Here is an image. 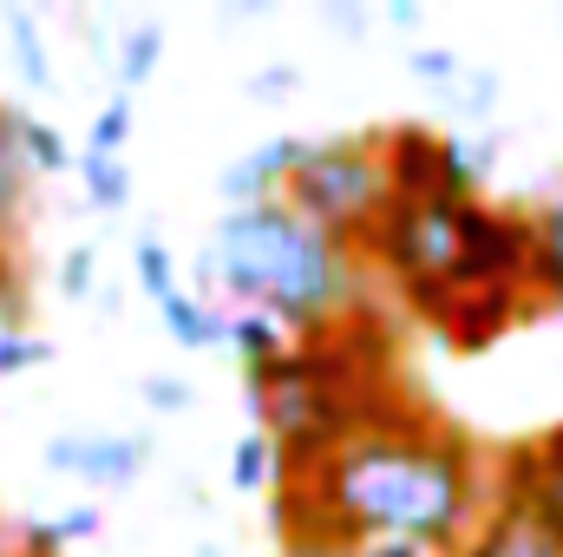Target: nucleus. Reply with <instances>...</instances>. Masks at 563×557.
Wrapping results in <instances>:
<instances>
[{"mask_svg": "<svg viewBox=\"0 0 563 557\" xmlns=\"http://www.w3.org/2000/svg\"><path fill=\"white\" fill-rule=\"evenodd\" d=\"M139 394H144V407H151V414H184V407L197 401V394H190V381H170V374H151Z\"/></svg>", "mask_w": 563, "mask_h": 557, "instance_id": "nucleus-26", "label": "nucleus"}, {"mask_svg": "<svg viewBox=\"0 0 563 557\" xmlns=\"http://www.w3.org/2000/svg\"><path fill=\"white\" fill-rule=\"evenodd\" d=\"M132 276L151 302H164V295H177L184 282H177V256H170V243L164 237H139L132 243Z\"/></svg>", "mask_w": 563, "mask_h": 557, "instance_id": "nucleus-20", "label": "nucleus"}, {"mask_svg": "<svg viewBox=\"0 0 563 557\" xmlns=\"http://www.w3.org/2000/svg\"><path fill=\"white\" fill-rule=\"evenodd\" d=\"M276 557H439L426 545H334V538H276Z\"/></svg>", "mask_w": 563, "mask_h": 557, "instance_id": "nucleus-22", "label": "nucleus"}, {"mask_svg": "<svg viewBox=\"0 0 563 557\" xmlns=\"http://www.w3.org/2000/svg\"><path fill=\"white\" fill-rule=\"evenodd\" d=\"M26 157H20V112L0 106V250H13L20 217H26Z\"/></svg>", "mask_w": 563, "mask_h": 557, "instance_id": "nucleus-12", "label": "nucleus"}, {"mask_svg": "<svg viewBox=\"0 0 563 557\" xmlns=\"http://www.w3.org/2000/svg\"><path fill=\"white\" fill-rule=\"evenodd\" d=\"M492 499L531 505V512L551 525V538L563 545V466H538L531 446H518V452H505V466L492 472Z\"/></svg>", "mask_w": 563, "mask_h": 557, "instance_id": "nucleus-9", "label": "nucleus"}, {"mask_svg": "<svg viewBox=\"0 0 563 557\" xmlns=\"http://www.w3.org/2000/svg\"><path fill=\"white\" fill-rule=\"evenodd\" d=\"M151 439L144 433H53L46 439V466L66 479H86L92 492H125L139 485Z\"/></svg>", "mask_w": 563, "mask_h": 557, "instance_id": "nucleus-5", "label": "nucleus"}, {"mask_svg": "<svg viewBox=\"0 0 563 557\" xmlns=\"http://www.w3.org/2000/svg\"><path fill=\"white\" fill-rule=\"evenodd\" d=\"M157 315H164V335H170L177 348H190V354L230 348V315H223V308H210L197 288H177V295H164V302H157Z\"/></svg>", "mask_w": 563, "mask_h": 557, "instance_id": "nucleus-10", "label": "nucleus"}, {"mask_svg": "<svg viewBox=\"0 0 563 557\" xmlns=\"http://www.w3.org/2000/svg\"><path fill=\"white\" fill-rule=\"evenodd\" d=\"M288 210H301L314 230L367 250L380 210H387V157H380V132H341V139H308L288 190Z\"/></svg>", "mask_w": 563, "mask_h": 557, "instance_id": "nucleus-3", "label": "nucleus"}, {"mask_svg": "<svg viewBox=\"0 0 563 557\" xmlns=\"http://www.w3.org/2000/svg\"><path fill=\"white\" fill-rule=\"evenodd\" d=\"M426 7L420 0H387V26H420Z\"/></svg>", "mask_w": 563, "mask_h": 557, "instance_id": "nucleus-30", "label": "nucleus"}, {"mask_svg": "<svg viewBox=\"0 0 563 557\" xmlns=\"http://www.w3.org/2000/svg\"><path fill=\"white\" fill-rule=\"evenodd\" d=\"M197 557H223V551H217V545H203V551H197Z\"/></svg>", "mask_w": 563, "mask_h": 557, "instance_id": "nucleus-31", "label": "nucleus"}, {"mask_svg": "<svg viewBox=\"0 0 563 557\" xmlns=\"http://www.w3.org/2000/svg\"><path fill=\"white\" fill-rule=\"evenodd\" d=\"M26 328H33V315H26V270L13 263V250H0V354Z\"/></svg>", "mask_w": 563, "mask_h": 557, "instance_id": "nucleus-21", "label": "nucleus"}, {"mask_svg": "<svg viewBox=\"0 0 563 557\" xmlns=\"http://www.w3.org/2000/svg\"><path fill=\"white\" fill-rule=\"evenodd\" d=\"M0 557H13V545H7V538H0Z\"/></svg>", "mask_w": 563, "mask_h": 557, "instance_id": "nucleus-32", "label": "nucleus"}, {"mask_svg": "<svg viewBox=\"0 0 563 557\" xmlns=\"http://www.w3.org/2000/svg\"><path fill=\"white\" fill-rule=\"evenodd\" d=\"M230 485H236V492H276L282 485V452H276L269 433L250 426V433L230 446Z\"/></svg>", "mask_w": 563, "mask_h": 557, "instance_id": "nucleus-16", "label": "nucleus"}, {"mask_svg": "<svg viewBox=\"0 0 563 557\" xmlns=\"http://www.w3.org/2000/svg\"><path fill=\"white\" fill-rule=\"evenodd\" d=\"M295 348V335L282 328V321H269V315H230V354H236V368L243 374H263V368H276L282 354Z\"/></svg>", "mask_w": 563, "mask_h": 557, "instance_id": "nucleus-13", "label": "nucleus"}, {"mask_svg": "<svg viewBox=\"0 0 563 557\" xmlns=\"http://www.w3.org/2000/svg\"><path fill=\"white\" fill-rule=\"evenodd\" d=\"M301 151H308V139H263L256 151L230 157V164L217 171V197H223V210H250V204L282 197L288 177H295V164H301Z\"/></svg>", "mask_w": 563, "mask_h": 557, "instance_id": "nucleus-6", "label": "nucleus"}, {"mask_svg": "<svg viewBox=\"0 0 563 557\" xmlns=\"http://www.w3.org/2000/svg\"><path fill=\"white\" fill-rule=\"evenodd\" d=\"M452 557H563V545L551 538V525L518 505V499H492L485 518L472 525V538L459 545Z\"/></svg>", "mask_w": 563, "mask_h": 557, "instance_id": "nucleus-7", "label": "nucleus"}, {"mask_svg": "<svg viewBox=\"0 0 563 557\" xmlns=\"http://www.w3.org/2000/svg\"><path fill=\"white\" fill-rule=\"evenodd\" d=\"M295 79H301L295 66H263V73L250 79V92H295Z\"/></svg>", "mask_w": 563, "mask_h": 557, "instance_id": "nucleus-29", "label": "nucleus"}, {"mask_svg": "<svg viewBox=\"0 0 563 557\" xmlns=\"http://www.w3.org/2000/svg\"><path fill=\"white\" fill-rule=\"evenodd\" d=\"M53 532H59V545L73 551V545H86V538L99 532V512H92V505H73V512H59V518H53Z\"/></svg>", "mask_w": 563, "mask_h": 557, "instance_id": "nucleus-27", "label": "nucleus"}, {"mask_svg": "<svg viewBox=\"0 0 563 557\" xmlns=\"http://www.w3.org/2000/svg\"><path fill=\"white\" fill-rule=\"evenodd\" d=\"M119 92H139L144 79L164 66V20H132L125 33H119Z\"/></svg>", "mask_w": 563, "mask_h": 557, "instance_id": "nucleus-15", "label": "nucleus"}, {"mask_svg": "<svg viewBox=\"0 0 563 557\" xmlns=\"http://www.w3.org/2000/svg\"><path fill=\"white\" fill-rule=\"evenodd\" d=\"M505 288L531 295V210L472 197L465 217H459V263H452V282H445V302L432 308L426 328H439V315L452 302H465V295H505Z\"/></svg>", "mask_w": 563, "mask_h": 557, "instance_id": "nucleus-4", "label": "nucleus"}, {"mask_svg": "<svg viewBox=\"0 0 563 557\" xmlns=\"http://www.w3.org/2000/svg\"><path fill=\"white\" fill-rule=\"evenodd\" d=\"M321 20H328V26H341V33H367V13H361V7H347V0H328V7H321Z\"/></svg>", "mask_w": 563, "mask_h": 557, "instance_id": "nucleus-28", "label": "nucleus"}, {"mask_svg": "<svg viewBox=\"0 0 563 557\" xmlns=\"http://www.w3.org/2000/svg\"><path fill=\"white\" fill-rule=\"evenodd\" d=\"M0 26H7V40H13V73H20V86H33V92H46L53 86V59H46V40H40V20H33V7H0Z\"/></svg>", "mask_w": 563, "mask_h": 557, "instance_id": "nucleus-14", "label": "nucleus"}, {"mask_svg": "<svg viewBox=\"0 0 563 557\" xmlns=\"http://www.w3.org/2000/svg\"><path fill=\"white\" fill-rule=\"evenodd\" d=\"M485 452L432 407L380 419L276 485V538L426 545L452 557L485 518Z\"/></svg>", "mask_w": 563, "mask_h": 557, "instance_id": "nucleus-1", "label": "nucleus"}, {"mask_svg": "<svg viewBox=\"0 0 563 557\" xmlns=\"http://www.w3.org/2000/svg\"><path fill=\"white\" fill-rule=\"evenodd\" d=\"M531 302L563 308V190L531 210Z\"/></svg>", "mask_w": 563, "mask_h": 557, "instance_id": "nucleus-11", "label": "nucleus"}, {"mask_svg": "<svg viewBox=\"0 0 563 557\" xmlns=\"http://www.w3.org/2000/svg\"><path fill=\"white\" fill-rule=\"evenodd\" d=\"M132 125H139V106H132V92H112V99L92 112V125H86V151H99V157H125Z\"/></svg>", "mask_w": 563, "mask_h": 557, "instance_id": "nucleus-19", "label": "nucleus"}, {"mask_svg": "<svg viewBox=\"0 0 563 557\" xmlns=\"http://www.w3.org/2000/svg\"><path fill=\"white\" fill-rule=\"evenodd\" d=\"M498 92H505V86H498V73H492V66H465V73H459V86H452V106L478 125V119H492V112H498Z\"/></svg>", "mask_w": 563, "mask_h": 557, "instance_id": "nucleus-23", "label": "nucleus"}, {"mask_svg": "<svg viewBox=\"0 0 563 557\" xmlns=\"http://www.w3.org/2000/svg\"><path fill=\"white\" fill-rule=\"evenodd\" d=\"M387 197H439V132L432 125H387Z\"/></svg>", "mask_w": 563, "mask_h": 557, "instance_id": "nucleus-8", "label": "nucleus"}, {"mask_svg": "<svg viewBox=\"0 0 563 557\" xmlns=\"http://www.w3.org/2000/svg\"><path fill=\"white\" fill-rule=\"evenodd\" d=\"M197 276H203V288H223L230 302H243L250 315L282 321L295 341H314L361 315L367 256L354 243L314 230L282 197H269L250 210H223L210 223Z\"/></svg>", "mask_w": 563, "mask_h": 557, "instance_id": "nucleus-2", "label": "nucleus"}, {"mask_svg": "<svg viewBox=\"0 0 563 557\" xmlns=\"http://www.w3.org/2000/svg\"><path fill=\"white\" fill-rule=\"evenodd\" d=\"M53 282H59V295H66V302H86V295L99 288V250H92V243H73V250L59 256Z\"/></svg>", "mask_w": 563, "mask_h": 557, "instance_id": "nucleus-24", "label": "nucleus"}, {"mask_svg": "<svg viewBox=\"0 0 563 557\" xmlns=\"http://www.w3.org/2000/svg\"><path fill=\"white\" fill-rule=\"evenodd\" d=\"M407 73L426 79V86H439V92H452L459 73H465V59H459L452 46H420V53H407Z\"/></svg>", "mask_w": 563, "mask_h": 557, "instance_id": "nucleus-25", "label": "nucleus"}, {"mask_svg": "<svg viewBox=\"0 0 563 557\" xmlns=\"http://www.w3.org/2000/svg\"><path fill=\"white\" fill-rule=\"evenodd\" d=\"M20 157H26V177H53V171L73 164V144H66V132L53 119L20 112Z\"/></svg>", "mask_w": 563, "mask_h": 557, "instance_id": "nucleus-18", "label": "nucleus"}, {"mask_svg": "<svg viewBox=\"0 0 563 557\" xmlns=\"http://www.w3.org/2000/svg\"><path fill=\"white\" fill-rule=\"evenodd\" d=\"M79 184L92 197V210H125L132 204V164L125 157H99V151H79Z\"/></svg>", "mask_w": 563, "mask_h": 557, "instance_id": "nucleus-17", "label": "nucleus"}]
</instances>
